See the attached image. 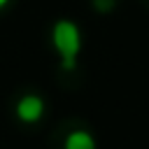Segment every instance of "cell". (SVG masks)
Instances as JSON below:
<instances>
[{"mask_svg": "<svg viewBox=\"0 0 149 149\" xmlns=\"http://www.w3.org/2000/svg\"><path fill=\"white\" fill-rule=\"evenodd\" d=\"M49 147L51 149H95V140L84 121L68 119L58 123V128L51 133Z\"/></svg>", "mask_w": 149, "mask_h": 149, "instance_id": "obj_1", "label": "cell"}, {"mask_svg": "<svg viewBox=\"0 0 149 149\" xmlns=\"http://www.w3.org/2000/svg\"><path fill=\"white\" fill-rule=\"evenodd\" d=\"M5 5H7V0H0V7H5Z\"/></svg>", "mask_w": 149, "mask_h": 149, "instance_id": "obj_4", "label": "cell"}, {"mask_svg": "<svg viewBox=\"0 0 149 149\" xmlns=\"http://www.w3.org/2000/svg\"><path fill=\"white\" fill-rule=\"evenodd\" d=\"M44 114V100L37 95V93H26L19 98L16 102V116L23 121V123H35L40 121Z\"/></svg>", "mask_w": 149, "mask_h": 149, "instance_id": "obj_3", "label": "cell"}, {"mask_svg": "<svg viewBox=\"0 0 149 149\" xmlns=\"http://www.w3.org/2000/svg\"><path fill=\"white\" fill-rule=\"evenodd\" d=\"M54 44L63 58V70H74V58L79 54V30L72 21H58L54 26Z\"/></svg>", "mask_w": 149, "mask_h": 149, "instance_id": "obj_2", "label": "cell"}]
</instances>
